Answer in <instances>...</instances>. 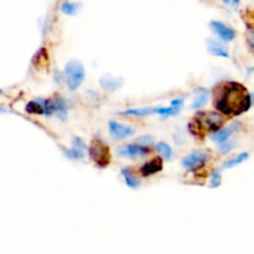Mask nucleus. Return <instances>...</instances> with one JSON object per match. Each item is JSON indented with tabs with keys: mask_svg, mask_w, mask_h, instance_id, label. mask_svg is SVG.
I'll return each mask as SVG.
<instances>
[{
	"mask_svg": "<svg viewBox=\"0 0 254 254\" xmlns=\"http://www.w3.org/2000/svg\"><path fill=\"white\" fill-rule=\"evenodd\" d=\"M215 107L228 116H239L251 108L252 96L237 82H225L215 89Z\"/></svg>",
	"mask_w": 254,
	"mask_h": 254,
	"instance_id": "obj_1",
	"label": "nucleus"
},
{
	"mask_svg": "<svg viewBox=\"0 0 254 254\" xmlns=\"http://www.w3.org/2000/svg\"><path fill=\"white\" fill-rule=\"evenodd\" d=\"M194 123L205 134L206 130L216 132L217 129H219L223 125V118H222L221 114L215 113V112H200L195 117Z\"/></svg>",
	"mask_w": 254,
	"mask_h": 254,
	"instance_id": "obj_2",
	"label": "nucleus"
},
{
	"mask_svg": "<svg viewBox=\"0 0 254 254\" xmlns=\"http://www.w3.org/2000/svg\"><path fill=\"white\" fill-rule=\"evenodd\" d=\"M89 156L99 168H106L111 162V153L106 143H103L100 139H93L89 145Z\"/></svg>",
	"mask_w": 254,
	"mask_h": 254,
	"instance_id": "obj_3",
	"label": "nucleus"
},
{
	"mask_svg": "<svg viewBox=\"0 0 254 254\" xmlns=\"http://www.w3.org/2000/svg\"><path fill=\"white\" fill-rule=\"evenodd\" d=\"M65 75L67 77V86L71 91H76L84 79V67L79 61H70L65 66Z\"/></svg>",
	"mask_w": 254,
	"mask_h": 254,
	"instance_id": "obj_4",
	"label": "nucleus"
},
{
	"mask_svg": "<svg viewBox=\"0 0 254 254\" xmlns=\"http://www.w3.org/2000/svg\"><path fill=\"white\" fill-rule=\"evenodd\" d=\"M208 156L205 152L202 150H197V152L191 153L190 155L185 156L182 159V166L187 170H196V169L201 168V166L207 161Z\"/></svg>",
	"mask_w": 254,
	"mask_h": 254,
	"instance_id": "obj_5",
	"label": "nucleus"
},
{
	"mask_svg": "<svg viewBox=\"0 0 254 254\" xmlns=\"http://www.w3.org/2000/svg\"><path fill=\"white\" fill-rule=\"evenodd\" d=\"M117 154L122 157H139V156H145L146 154H149V149L146 146L139 145V144H129V145L120 146V148L117 150Z\"/></svg>",
	"mask_w": 254,
	"mask_h": 254,
	"instance_id": "obj_6",
	"label": "nucleus"
},
{
	"mask_svg": "<svg viewBox=\"0 0 254 254\" xmlns=\"http://www.w3.org/2000/svg\"><path fill=\"white\" fill-rule=\"evenodd\" d=\"M109 133L114 140H122V139L133 136L136 133V129L129 125L122 124V123L111 122L109 123Z\"/></svg>",
	"mask_w": 254,
	"mask_h": 254,
	"instance_id": "obj_7",
	"label": "nucleus"
},
{
	"mask_svg": "<svg viewBox=\"0 0 254 254\" xmlns=\"http://www.w3.org/2000/svg\"><path fill=\"white\" fill-rule=\"evenodd\" d=\"M210 27H211L212 31H214L217 36H219L222 40L232 41L233 39L235 38L234 30L231 29L230 26L222 24V22L219 21H212L211 24H210Z\"/></svg>",
	"mask_w": 254,
	"mask_h": 254,
	"instance_id": "obj_8",
	"label": "nucleus"
},
{
	"mask_svg": "<svg viewBox=\"0 0 254 254\" xmlns=\"http://www.w3.org/2000/svg\"><path fill=\"white\" fill-rule=\"evenodd\" d=\"M63 152H65V154L67 155L70 159H82V157L84 156V153H86V145L82 143L81 139L75 138L72 141V149H70V150L63 149Z\"/></svg>",
	"mask_w": 254,
	"mask_h": 254,
	"instance_id": "obj_9",
	"label": "nucleus"
},
{
	"mask_svg": "<svg viewBox=\"0 0 254 254\" xmlns=\"http://www.w3.org/2000/svg\"><path fill=\"white\" fill-rule=\"evenodd\" d=\"M99 82H100V86L106 89V91L114 92V91H117L119 87L122 86L123 79L118 78V77L112 76V75H103V76L100 77Z\"/></svg>",
	"mask_w": 254,
	"mask_h": 254,
	"instance_id": "obj_10",
	"label": "nucleus"
},
{
	"mask_svg": "<svg viewBox=\"0 0 254 254\" xmlns=\"http://www.w3.org/2000/svg\"><path fill=\"white\" fill-rule=\"evenodd\" d=\"M162 170V160L160 157H155V159L150 160L146 164H144L140 169V173L143 176H150L154 174L159 173Z\"/></svg>",
	"mask_w": 254,
	"mask_h": 254,
	"instance_id": "obj_11",
	"label": "nucleus"
},
{
	"mask_svg": "<svg viewBox=\"0 0 254 254\" xmlns=\"http://www.w3.org/2000/svg\"><path fill=\"white\" fill-rule=\"evenodd\" d=\"M238 127H239V123H234V124L230 125V127H227L226 129L218 130V132H216L214 136H212V140H214L215 143H226L233 133L238 129Z\"/></svg>",
	"mask_w": 254,
	"mask_h": 254,
	"instance_id": "obj_12",
	"label": "nucleus"
},
{
	"mask_svg": "<svg viewBox=\"0 0 254 254\" xmlns=\"http://www.w3.org/2000/svg\"><path fill=\"white\" fill-rule=\"evenodd\" d=\"M207 47H208V51L211 52L212 55H215V56H218V57H228V56H230L227 49H226V47L223 46L221 42L214 40V39H208V40H207Z\"/></svg>",
	"mask_w": 254,
	"mask_h": 254,
	"instance_id": "obj_13",
	"label": "nucleus"
},
{
	"mask_svg": "<svg viewBox=\"0 0 254 254\" xmlns=\"http://www.w3.org/2000/svg\"><path fill=\"white\" fill-rule=\"evenodd\" d=\"M207 100H208V92L207 91H205V89L200 88L198 89L197 96H196L195 99H194V102H192V106H191L192 109L202 108L206 103H207Z\"/></svg>",
	"mask_w": 254,
	"mask_h": 254,
	"instance_id": "obj_14",
	"label": "nucleus"
},
{
	"mask_svg": "<svg viewBox=\"0 0 254 254\" xmlns=\"http://www.w3.org/2000/svg\"><path fill=\"white\" fill-rule=\"evenodd\" d=\"M122 173H123V175H124L125 184H127L128 186L132 187V189H138V187L140 186V180H139L137 176L133 175V174L130 173V170H128V169H124Z\"/></svg>",
	"mask_w": 254,
	"mask_h": 254,
	"instance_id": "obj_15",
	"label": "nucleus"
},
{
	"mask_svg": "<svg viewBox=\"0 0 254 254\" xmlns=\"http://www.w3.org/2000/svg\"><path fill=\"white\" fill-rule=\"evenodd\" d=\"M157 108H139V109H128L123 112V114H129V116H149V114L156 113Z\"/></svg>",
	"mask_w": 254,
	"mask_h": 254,
	"instance_id": "obj_16",
	"label": "nucleus"
},
{
	"mask_svg": "<svg viewBox=\"0 0 254 254\" xmlns=\"http://www.w3.org/2000/svg\"><path fill=\"white\" fill-rule=\"evenodd\" d=\"M81 3H71V1H66L61 5V11L65 14H68V15H75V14L78 11L79 6H81Z\"/></svg>",
	"mask_w": 254,
	"mask_h": 254,
	"instance_id": "obj_17",
	"label": "nucleus"
},
{
	"mask_svg": "<svg viewBox=\"0 0 254 254\" xmlns=\"http://www.w3.org/2000/svg\"><path fill=\"white\" fill-rule=\"evenodd\" d=\"M248 153H242V154H239L238 156L233 157V159H230L228 161L225 162V165H223V168H233V166L238 165V164H241V162H243L244 160L248 159Z\"/></svg>",
	"mask_w": 254,
	"mask_h": 254,
	"instance_id": "obj_18",
	"label": "nucleus"
},
{
	"mask_svg": "<svg viewBox=\"0 0 254 254\" xmlns=\"http://www.w3.org/2000/svg\"><path fill=\"white\" fill-rule=\"evenodd\" d=\"M26 111L29 113H36V114H43V108H42V104L40 103V100L36 99L33 100V102H30L29 104L26 106Z\"/></svg>",
	"mask_w": 254,
	"mask_h": 254,
	"instance_id": "obj_19",
	"label": "nucleus"
},
{
	"mask_svg": "<svg viewBox=\"0 0 254 254\" xmlns=\"http://www.w3.org/2000/svg\"><path fill=\"white\" fill-rule=\"evenodd\" d=\"M55 102V107H56V113H59V116L61 117V118H65L66 117V103L65 100L62 99V98H57L56 100H54Z\"/></svg>",
	"mask_w": 254,
	"mask_h": 254,
	"instance_id": "obj_20",
	"label": "nucleus"
},
{
	"mask_svg": "<svg viewBox=\"0 0 254 254\" xmlns=\"http://www.w3.org/2000/svg\"><path fill=\"white\" fill-rule=\"evenodd\" d=\"M157 152L162 155V156L165 157V159H170L171 155H173V150H171L170 146L165 143H159L156 145Z\"/></svg>",
	"mask_w": 254,
	"mask_h": 254,
	"instance_id": "obj_21",
	"label": "nucleus"
},
{
	"mask_svg": "<svg viewBox=\"0 0 254 254\" xmlns=\"http://www.w3.org/2000/svg\"><path fill=\"white\" fill-rule=\"evenodd\" d=\"M138 141L139 144H143V146H146V145H150V144L154 141V137L153 136H143L140 137V138H138Z\"/></svg>",
	"mask_w": 254,
	"mask_h": 254,
	"instance_id": "obj_22",
	"label": "nucleus"
},
{
	"mask_svg": "<svg viewBox=\"0 0 254 254\" xmlns=\"http://www.w3.org/2000/svg\"><path fill=\"white\" fill-rule=\"evenodd\" d=\"M233 148H234V143H223L219 146V152H221L222 154H227Z\"/></svg>",
	"mask_w": 254,
	"mask_h": 254,
	"instance_id": "obj_23",
	"label": "nucleus"
},
{
	"mask_svg": "<svg viewBox=\"0 0 254 254\" xmlns=\"http://www.w3.org/2000/svg\"><path fill=\"white\" fill-rule=\"evenodd\" d=\"M211 187H217L221 185V175L218 173H215L211 177V182H210Z\"/></svg>",
	"mask_w": 254,
	"mask_h": 254,
	"instance_id": "obj_24",
	"label": "nucleus"
},
{
	"mask_svg": "<svg viewBox=\"0 0 254 254\" xmlns=\"http://www.w3.org/2000/svg\"><path fill=\"white\" fill-rule=\"evenodd\" d=\"M247 41H248L249 47L254 51V29L248 30V34H247Z\"/></svg>",
	"mask_w": 254,
	"mask_h": 254,
	"instance_id": "obj_25",
	"label": "nucleus"
},
{
	"mask_svg": "<svg viewBox=\"0 0 254 254\" xmlns=\"http://www.w3.org/2000/svg\"><path fill=\"white\" fill-rule=\"evenodd\" d=\"M182 103H184V99H182V98H178V99H175L171 102V106L176 107V108H181Z\"/></svg>",
	"mask_w": 254,
	"mask_h": 254,
	"instance_id": "obj_26",
	"label": "nucleus"
},
{
	"mask_svg": "<svg viewBox=\"0 0 254 254\" xmlns=\"http://www.w3.org/2000/svg\"><path fill=\"white\" fill-rule=\"evenodd\" d=\"M252 99H254V95H253V96H252Z\"/></svg>",
	"mask_w": 254,
	"mask_h": 254,
	"instance_id": "obj_27",
	"label": "nucleus"
},
{
	"mask_svg": "<svg viewBox=\"0 0 254 254\" xmlns=\"http://www.w3.org/2000/svg\"><path fill=\"white\" fill-rule=\"evenodd\" d=\"M0 112H3V109H1V108H0Z\"/></svg>",
	"mask_w": 254,
	"mask_h": 254,
	"instance_id": "obj_28",
	"label": "nucleus"
},
{
	"mask_svg": "<svg viewBox=\"0 0 254 254\" xmlns=\"http://www.w3.org/2000/svg\"><path fill=\"white\" fill-rule=\"evenodd\" d=\"M0 93H1V89H0Z\"/></svg>",
	"mask_w": 254,
	"mask_h": 254,
	"instance_id": "obj_29",
	"label": "nucleus"
}]
</instances>
